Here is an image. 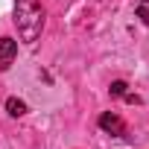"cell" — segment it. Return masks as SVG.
Listing matches in <instances>:
<instances>
[{
  "label": "cell",
  "instance_id": "ba28073f",
  "mask_svg": "<svg viewBox=\"0 0 149 149\" xmlns=\"http://www.w3.org/2000/svg\"><path fill=\"white\" fill-rule=\"evenodd\" d=\"M143 3H146V6H149V0H143Z\"/></svg>",
  "mask_w": 149,
  "mask_h": 149
},
{
  "label": "cell",
  "instance_id": "6da1fadb",
  "mask_svg": "<svg viewBox=\"0 0 149 149\" xmlns=\"http://www.w3.org/2000/svg\"><path fill=\"white\" fill-rule=\"evenodd\" d=\"M15 26L24 44H35L44 29V9L38 0H15Z\"/></svg>",
  "mask_w": 149,
  "mask_h": 149
},
{
  "label": "cell",
  "instance_id": "3957f363",
  "mask_svg": "<svg viewBox=\"0 0 149 149\" xmlns=\"http://www.w3.org/2000/svg\"><path fill=\"white\" fill-rule=\"evenodd\" d=\"M15 56H18V41H12V38H0V70H9Z\"/></svg>",
  "mask_w": 149,
  "mask_h": 149
},
{
  "label": "cell",
  "instance_id": "52a82bcc",
  "mask_svg": "<svg viewBox=\"0 0 149 149\" xmlns=\"http://www.w3.org/2000/svg\"><path fill=\"white\" fill-rule=\"evenodd\" d=\"M123 97H126V102H134V105L140 102V97H134V94H123Z\"/></svg>",
  "mask_w": 149,
  "mask_h": 149
},
{
  "label": "cell",
  "instance_id": "5b68a950",
  "mask_svg": "<svg viewBox=\"0 0 149 149\" xmlns=\"http://www.w3.org/2000/svg\"><path fill=\"white\" fill-rule=\"evenodd\" d=\"M126 88H129V85H126V82H120V79H117V82H111V97H123V94H126Z\"/></svg>",
  "mask_w": 149,
  "mask_h": 149
},
{
  "label": "cell",
  "instance_id": "277c9868",
  "mask_svg": "<svg viewBox=\"0 0 149 149\" xmlns=\"http://www.w3.org/2000/svg\"><path fill=\"white\" fill-rule=\"evenodd\" d=\"M6 111H9L12 117H24V114H26V102L18 100V97H9V100H6Z\"/></svg>",
  "mask_w": 149,
  "mask_h": 149
},
{
  "label": "cell",
  "instance_id": "8992f818",
  "mask_svg": "<svg viewBox=\"0 0 149 149\" xmlns=\"http://www.w3.org/2000/svg\"><path fill=\"white\" fill-rule=\"evenodd\" d=\"M137 18H140V21L149 26V9H146V6H137Z\"/></svg>",
  "mask_w": 149,
  "mask_h": 149
},
{
  "label": "cell",
  "instance_id": "7a4b0ae2",
  "mask_svg": "<svg viewBox=\"0 0 149 149\" xmlns=\"http://www.w3.org/2000/svg\"><path fill=\"white\" fill-rule=\"evenodd\" d=\"M100 129L108 132V134H114V137H123V134H126V123H123L114 111H105V114L100 117Z\"/></svg>",
  "mask_w": 149,
  "mask_h": 149
}]
</instances>
